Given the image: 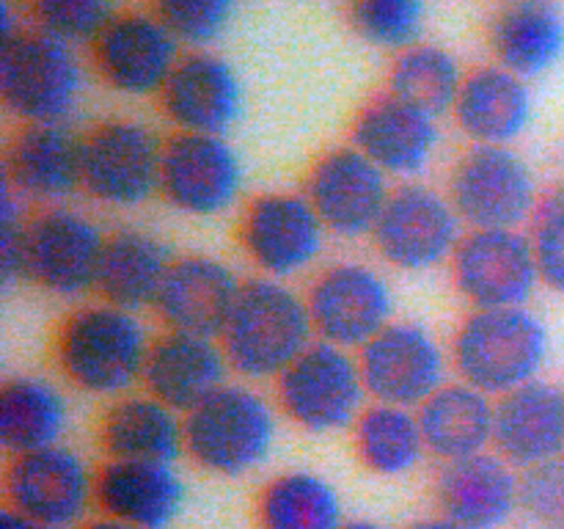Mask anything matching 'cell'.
<instances>
[{"label": "cell", "instance_id": "cell-1", "mask_svg": "<svg viewBox=\"0 0 564 529\" xmlns=\"http://www.w3.org/2000/svg\"><path fill=\"white\" fill-rule=\"evenodd\" d=\"M152 342L138 312L105 301L86 303L58 325L55 367L83 395L116 400L143 384Z\"/></svg>", "mask_w": 564, "mask_h": 529}, {"label": "cell", "instance_id": "cell-2", "mask_svg": "<svg viewBox=\"0 0 564 529\" xmlns=\"http://www.w3.org/2000/svg\"><path fill=\"white\" fill-rule=\"evenodd\" d=\"M549 353V325L529 306L471 309L449 345L457 380L494 400L543 378Z\"/></svg>", "mask_w": 564, "mask_h": 529}, {"label": "cell", "instance_id": "cell-3", "mask_svg": "<svg viewBox=\"0 0 564 529\" xmlns=\"http://www.w3.org/2000/svg\"><path fill=\"white\" fill-rule=\"evenodd\" d=\"M312 342L317 334L306 295L292 290L290 281L264 276L242 284L240 301L220 334L231 373L251 384L279 378Z\"/></svg>", "mask_w": 564, "mask_h": 529}, {"label": "cell", "instance_id": "cell-4", "mask_svg": "<svg viewBox=\"0 0 564 529\" xmlns=\"http://www.w3.org/2000/svg\"><path fill=\"white\" fill-rule=\"evenodd\" d=\"M279 406L248 384H226L185 417V455L215 477H246L268 463Z\"/></svg>", "mask_w": 564, "mask_h": 529}, {"label": "cell", "instance_id": "cell-5", "mask_svg": "<svg viewBox=\"0 0 564 529\" xmlns=\"http://www.w3.org/2000/svg\"><path fill=\"white\" fill-rule=\"evenodd\" d=\"M83 94L75 47L25 28L0 44V99L20 125H66Z\"/></svg>", "mask_w": 564, "mask_h": 529}, {"label": "cell", "instance_id": "cell-6", "mask_svg": "<svg viewBox=\"0 0 564 529\" xmlns=\"http://www.w3.org/2000/svg\"><path fill=\"white\" fill-rule=\"evenodd\" d=\"M273 386L281 417L303 433L328 435L350 430L369 406L358 353L323 339L312 342Z\"/></svg>", "mask_w": 564, "mask_h": 529}, {"label": "cell", "instance_id": "cell-7", "mask_svg": "<svg viewBox=\"0 0 564 529\" xmlns=\"http://www.w3.org/2000/svg\"><path fill=\"white\" fill-rule=\"evenodd\" d=\"M446 193L466 229H523L543 202L532 165L512 147H468Z\"/></svg>", "mask_w": 564, "mask_h": 529}, {"label": "cell", "instance_id": "cell-8", "mask_svg": "<svg viewBox=\"0 0 564 529\" xmlns=\"http://www.w3.org/2000/svg\"><path fill=\"white\" fill-rule=\"evenodd\" d=\"M466 235L449 193L427 182H400L372 231V246L386 264L402 273H427L452 262Z\"/></svg>", "mask_w": 564, "mask_h": 529}, {"label": "cell", "instance_id": "cell-9", "mask_svg": "<svg viewBox=\"0 0 564 529\" xmlns=\"http://www.w3.org/2000/svg\"><path fill=\"white\" fill-rule=\"evenodd\" d=\"M3 499L9 510L39 527L75 529L97 510V472L66 444L11 455Z\"/></svg>", "mask_w": 564, "mask_h": 529}, {"label": "cell", "instance_id": "cell-10", "mask_svg": "<svg viewBox=\"0 0 564 529\" xmlns=\"http://www.w3.org/2000/svg\"><path fill=\"white\" fill-rule=\"evenodd\" d=\"M163 149L135 119H108L83 136V193L110 209H135L160 196Z\"/></svg>", "mask_w": 564, "mask_h": 529}, {"label": "cell", "instance_id": "cell-11", "mask_svg": "<svg viewBox=\"0 0 564 529\" xmlns=\"http://www.w3.org/2000/svg\"><path fill=\"white\" fill-rule=\"evenodd\" d=\"M237 240L259 276L290 281L319 262L328 229L303 191H270L242 207Z\"/></svg>", "mask_w": 564, "mask_h": 529}, {"label": "cell", "instance_id": "cell-12", "mask_svg": "<svg viewBox=\"0 0 564 529\" xmlns=\"http://www.w3.org/2000/svg\"><path fill=\"white\" fill-rule=\"evenodd\" d=\"M105 235L97 220L69 204L31 215L22 251V281L55 298H83L97 287Z\"/></svg>", "mask_w": 564, "mask_h": 529}, {"label": "cell", "instance_id": "cell-13", "mask_svg": "<svg viewBox=\"0 0 564 529\" xmlns=\"http://www.w3.org/2000/svg\"><path fill=\"white\" fill-rule=\"evenodd\" d=\"M317 339L358 353L394 323V290L375 264L330 262L303 292Z\"/></svg>", "mask_w": 564, "mask_h": 529}, {"label": "cell", "instance_id": "cell-14", "mask_svg": "<svg viewBox=\"0 0 564 529\" xmlns=\"http://www.w3.org/2000/svg\"><path fill=\"white\" fill-rule=\"evenodd\" d=\"M449 270L471 309L529 306L543 284L527 229H466Z\"/></svg>", "mask_w": 564, "mask_h": 529}, {"label": "cell", "instance_id": "cell-15", "mask_svg": "<svg viewBox=\"0 0 564 529\" xmlns=\"http://www.w3.org/2000/svg\"><path fill=\"white\" fill-rule=\"evenodd\" d=\"M369 400L422 408L449 384L452 358L438 336L413 320H394L358 350Z\"/></svg>", "mask_w": 564, "mask_h": 529}, {"label": "cell", "instance_id": "cell-16", "mask_svg": "<svg viewBox=\"0 0 564 529\" xmlns=\"http://www.w3.org/2000/svg\"><path fill=\"white\" fill-rule=\"evenodd\" d=\"M246 165L226 136L176 132L165 141L160 196L176 213L215 218L240 202Z\"/></svg>", "mask_w": 564, "mask_h": 529}, {"label": "cell", "instance_id": "cell-17", "mask_svg": "<svg viewBox=\"0 0 564 529\" xmlns=\"http://www.w3.org/2000/svg\"><path fill=\"white\" fill-rule=\"evenodd\" d=\"M391 191V176L352 143L319 154L308 169L303 187L328 235L341 240L372 237Z\"/></svg>", "mask_w": 564, "mask_h": 529}, {"label": "cell", "instance_id": "cell-18", "mask_svg": "<svg viewBox=\"0 0 564 529\" xmlns=\"http://www.w3.org/2000/svg\"><path fill=\"white\" fill-rule=\"evenodd\" d=\"M182 58V44L152 11H119L91 42L99 80L121 97H160Z\"/></svg>", "mask_w": 564, "mask_h": 529}, {"label": "cell", "instance_id": "cell-19", "mask_svg": "<svg viewBox=\"0 0 564 529\" xmlns=\"http://www.w3.org/2000/svg\"><path fill=\"white\" fill-rule=\"evenodd\" d=\"M176 132L226 136L246 116V86L235 66L213 50H187L158 97Z\"/></svg>", "mask_w": 564, "mask_h": 529}, {"label": "cell", "instance_id": "cell-20", "mask_svg": "<svg viewBox=\"0 0 564 529\" xmlns=\"http://www.w3.org/2000/svg\"><path fill=\"white\" fill-rule=\"evenodd\" d=\"M441 127L433 114L383 91L356 114L350 143L391 180L411 182L424 174L441 147Z\"/></svg>", "mask_w": 564, "mask_h": 529}, {"label": "cell", "instance_id": "cell-21", "mask_svg": "<svg viewBox=\"0 0 564 529\" xmlns=\"http://www.w3.org/2000/svg\"><path fill=\"white\" fill-rule=\"evenodd\" d=\"M3 182L39 207L83 191V136L69 125H20L6 147Z\"/></svg>", "mask_w": 564, "mask_h": 529}, {"label": "cell", "instance_id": "cell-22", "mask_svg": "<svg viewBox=\"0 0 564 529\" xmlns=\"http://www.w3.org/2000/svg\"><path fill=\"white\" fill-rule=\"evenodd\" d=\"M246 281L229 262L207 253L180 257L171 264L154 312L169 331L220 339Z\"/></svg>", "mask_w": 564, "mask_h": 529}, {"label": "cell", "instance_id": "cell-23", "mask_svg": "<svg viewBox=\"0 0 564 529\" xmlns=\"http://www.w3.org/2000/svg\"><path fill=\"white\" fill-rule=\"evenodd\" d=\"M435 505L466 529H505L521 512V474L499 452L441 463Z\"/></svg>", "mask_w": 564, "mask_h": 529}, {"label": "cell", "instance_id": "cell-24", "mask_svg": "<svg viewBox=\"0 0 564 529\" xmlns=\"http://www.w3.org/2000/svg\"><path fill=\"white\" fill-rule=\"evenodd\" d=\"M229 373L231 364L220 339L165 328L149 350L143 391L187 417L229 384Z\"/></svg>", "mask_w": 564, "mask_h": 529}, {"label": "cell", "instance_id": "cell-25", "mask_svg": "<svg viewBox=\"0 0 564 529\" xmlns=\"http://www.w3.org/2000/svg\"><path fill=\"white\" fill-rule=\"evenodd\" d=\"M494 452L521 472L564 455V389L538 378L499 397Z\"/></svg>", "mask_w": 564, "mask_h": 529}, {"label": "cell", "instance_id": "cell-26", "mask_svg": "<svg viewBox=\"0 0 564 529\" xmlns=\"http://www.w3.org/2000/svg\"><path fill=\"white\" fill-rule=\"evenodd\" d=\"M452 119L471 147H512L534 119L529 80L499 64L477 66L463 80Z\"/></svg>", "mask_w": 564, "mask_h": 529}, {"label": "cell", "instance_id": "cell-27", "mask_svg": "<svg viewBox=\"0 0 564 529\" xmlns=\"http://www.w3.org/2000/svg\"><path fill=\"white\" fill-rule=\"evenodd\" d=\"M185 499L187 485L174 463L105 461L97 468L99 516L165 529L180 518Z\"/></svg>", "mask_w": 564, "mask_h": 529}, {"label": "cell", "instance_id": "cell-28", "mask_svg": "<svg viewBox=\"0 0 564 529\" xmlns=\"http://www.w3.org/2000/svg\"><path fill=\"white\" fill-rule=\"evenodd\" d=\"M496 64L532 80L564 58V11L556 0H501L488 22Z\"/></svg>", "mask_w": 564, "mask_h": 529}, {"label": "cell", "instance_id": "cell-29", "mask_svg": "<svg viewBox=\"0 0 564 529\" xmlns=\"http://www.w3.org/2000/svg\"><path fill=\"white\" fill-rule=\"evenodd\" d=\"M99 446L108 461L176 463L185 455V417L149 391H130L102 413Z\"/></svg>", "mask_w": 564, "mask_h": 529}, {"label": "cell", "instance_id": "cell-30", "mask_svg": "<svg viewBox=\"0 0 564 529\" xmlns=\"http://www.w3.org/2000/svg\"><path fill=\"white\" fill-rule=\"evenodd\" d=\"M174 257L160 237L143 229H116L108 235L94 292L110 306L141 314L154 309Z\"/></svg>", "mask_w": 564, "mask_h": 529}, {"label": "cell", "instance_id": "cell-31", "mask_svg": "<svg viewBox=\"0 0 564 529\" xmlns=\"http://www.w3.org/2000/svg\"><path fill=\"white\" fill-rule=\"evenodd\" d=\"M416 413L427 452L441 463L494 450L496 400L463 380L441 386Z\"/></svg>", "mask_w": 564, "mask_h": 529}, {"label": "cell", "instance_id": "cell-32", "mask_svg": "<svg viewBox=\"0 0 564 529\" xmlns=\"http://www.w3.org/2000/svg\"><path fill=\"white\" fill-rule=\"evenodd\" d=\"M66 428L69 402L53 380L17 375L0 386V446L9 457L61 444Z\"/></svg>", "mask_w": 564, "mask_h": 529}, {"label": "cell", "instance_id": "cell-33", "mask_svg": "<svg viewBox=\"0 0 564 529\" xmlns=\"http://www.w3.org/2000/svg\"><path fill=\"white\" fill-rule=\"evenodd\" d=\"M350 435L358 463L375 477H405L430 455L413 408L369 402L350 428Z\"/></svg>", "mask_w": 564, "mask_h": 529}, {"label": "cell", "instance_id": "cell-34", "mask_svg": "<svg viewBox=\"0 0 564 529\" xmlns=\"http://www.w3.org/2000/svg\"><path fill=\"white\" fill-rule=\"evenodd\" d=\"M345 521L336 485L308 468L275 474L257 496V529H341Z\"/></svg>", "mask_w": 564, "mask_h": 529}, {"label": "cell", "instance_id": "cell-35", "mask_svg": "<svg viewBox=\"0 0 564 529\" xmlns=\"http://www.w3.org/2000/svg\"><path fill=\"white\" fill-rule=\"evenodd\" d=\"M466 75L468 72L452 50L433 42H419L394 55L386 77V91L441 119L455 108Z\"/></svg>", "mask_w": 564, "mask_h": 529}, {"label": "cell", "instance_id": "cell-36", "mask_svg": "<svg viewBox=\"0 0 564 529\" xmlns=\"http://www.w3.org/2000/svg\"><path fill=\"white\" fill-rule=\"evenodd\" d=\"M347 22L364 42L397 55L422 42L427 0H347Z\"/></svg>", "mask_w": 564, "mask_h": 529}, {"label": "cell", "instance_id": "cell-37", "mask_svg": "<svg viewBox=\"0 0 564 529\" xmlns=\"http://www.w3.org/2000/svg\"><path fill=\"white\" fill-rule=\"evenodd\" d=\"M31 28L72 44H88L119 14L116 0H25Z\"/></svg>", "mask_w": 564, "mask_h": 529}, {"label": "cell", "instance_id": "cell-38", "mask_svg": "<svg viewBox=\"0 0 564 529\" xmlns=\"http://www.w3.org/2000/svg\"><path fill=\"white\" fill-rule=\"evenodd\" d=\"M149 11L182 47L207 50L229 28L235 0H149Z\"/></svg>", "mask_w": 564, "mask_h": 529}, {"label": "cell", "instance_id": "cell-39", "mask_svg": "<svg viewBox=\"0 0 564 529\" xmlns=\"http://www.w3.org/2000/svg\"><path fill=\"white\" fill-rule=\"evenodd\" d=\"M540 279L556 295H564V185L543 196L529 224Z\"/></svg>", "mask_w": 564, "mask_h": 529}, {"label": "cell", "instance_id": "cell-40", "mask_svg": "<svg viewBox=\"0 0 564 529\" xmlns=\"http://www.w3.org/2000/svg\"><path fill=\"white\" fill-rule=\"evenodd\" d=\"M521 512L538 529H564V455L521 474Z\"/></svg>", "mask_w": 564, "mask_h": 529}, {"label": "cell", "instance_id": "cell-41", "mask_svg": "<svg viewBox=\"0 0 564 529\" xmlns=\"http://www.w3.org/2000/svg\"><path fill=\"white\" fill-rule=\"evenodd\" d=\"M25 198L17 196L3 182L0 187V279L6 287L22 281V251L31 215L25 209Z\"/></svg>", "mask_w": 564, "mask_h": 529}, {"label": "cell", "instance_id": "cell-42", "mask_svg": "<svg viewBox=\"0 0 564 529\" xmlns=\"http://www.w3.org/2000/svg\"><path fill=\"white\" fill-rule=\"evenodd\" d=\"M0 529H58V527H39V523L25 521V518L17 516L14 510L3 507V516H0Z\"/></svg>", "mask_w": 564, "mask_h": 529}, {"label": "cell", "instance_id": "cell-43", "mask_svg": "<svg viewBox=\"0 0 564 529\" xmlns=\"http://www.w3.org/2000/svg\"><path fill=\"white\" fill-rule=\"evenodd\" d=\"M408 529H466V527H460V523H455L452 518L441 516L438 512V516H430V518H422V521L411 523Z\"/></svg>", "mask_w": 564, "mask_h": 529}, {"label": "cell", "instance_id": "cell-44", "mask_svg": "<svg viewBox=\"0 0 564 529\" xmlns=\"http://www.w3.org/2000/svg\"><path fill=\"white\" fill-rule=\"evenodd\" d=\"M83 529H143V527H135V523H127V521H116V518H108V516H99L94 518L91 523H86Z\"/></svg>", "mask_w": 564, "mask_h": 529}, {"label": "cell", "instance_id": "cell-45", "mask_svg": "<svg viewBox=\"0 0 564 529\" xmlns=\"http://www.w3.org/2000/svg\"><path fill=\"white\" fill-rule=\"evenodd\" d=\"M341 529H389V527L372 521V518H347V521L341 523Z\"/></svg>", "mask_w": 564, "mask_h": 529}, {"label": "cell", "instance_id": "cell-46", "mask_svg": "<svg viewBox=\"0 0 564 529\" xmlns=\"http://www.w3.org/2000/svg\"><path fill=\"white\" fill-rule=\"evenodd\" d=\"M562 185H564V182H562Z\"/></svg>", "mask_w": 564, "mask_h": 529}]
</instances>
